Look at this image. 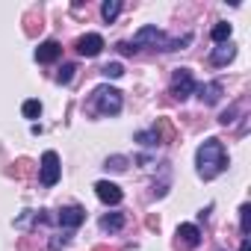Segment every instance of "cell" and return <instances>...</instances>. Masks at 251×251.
I'll list each match as a JSON object with an SVG mask.
<instances>
[{
    "label": "cell",
    "instance_id": "cell-1",
    "mask_svg": "<svg viewBox=\"0 0 251 251\" xmlns=\"http://www.w3.org/2000/svg\"><path fill=\"white\" fill-rule=\"evenodd\" d=\"M195 163H198V175L204 180H213L216 175H222L227 169V154H225V145L219 139H207L201 142L198 154H195Z\"/></svg>",
    "mask_w": 251,
    "mask_h": 251
},
{
    "label": "cell",
    "instance_id": "cell-2",
    "mask_svg": "<svg viewBox=\"0 0 251 251\" xmlns=\"http://www.w3.org/2000/svg\"><path fill=\"white\" fill-rule=\"evenodd\" d=\"M92 100H95V109H98L100 115H115V112H121V92L112 89V86H98L95 95H92Z\"/></svg>",
    "mask_w": 251,
    "mask_h": 251
},
{
    "label": "cell",
    "instance_id": "cell-3",
    "mask_svg": "<svg viewBox=\"0 0 251 251\" xmlns=\"http://www.w3.org/2000/svg\"><path fill=\"white\" fill-rule=\"evenodd\" d=\"M192 92H195V77H192V71H189V68H175V74H172V95H175L177 100H186Z\"/></svg>",
    "mask_w": 251,
    "mask_h": 251
},
{
    "label": "cell",
    "instance_id": "cell-4",
    "mask_svg": "<svg viewBox=\"0 0 251 251\" xmlns=\"http://www.w3.org/2000/svg\"><path fill=\"white\" fill-rule=\"evenodd\" d=\"M139 45H160V50H172V39H166L157 27H142L136 36H133V48H139Z\"/></svg>",
    "mask_w": 251,
    "mask_h": 251
},
{
    "label": "cell",
    "instance_id": "cell-5",
    "mask_svg": "<svg viewBox=\"0 0 251 251\" xmlns=\"http://www.w3.org/2000/svg\"><path fill=\"white\" fill-rule=\"evenodd\" d=\"M39 177H42L45 186H53V183L59 180V157H56V151H45V157H42V169H39Z\"/></svg>",
    "mask_w": 251,
    "mask_h": 251
},
{
    "label": "cell",
    "instance_id": "cell-6",
    "mask_svg": "<svg viewBox=\"0 0 251 251\" xmlns=\"http://www.w3.org/2000/svg\"><path fill=\"white\" fill-rule=\"evenodd\" d=\"M74 50H77L80 56H98V53L103 50V39H100L98 33H86V36H80V39L74 42Z\"/></svg>",
    "mask_w": 251,
    "mask_h": 251
},
{
    "label": "cell",
    "instance_id": "cell-7",
    "mask_svg": "<svg viewBox=\"0 0 251 251\" xmlns=\"http://www.w3.org/2000/svg\"><path fill=\"white\" fill-rule=\"evenodd\" d=\"M95 192H98V198H100L103 204H112V207L121 204V198H124L121 189H118L115 183H109V180H98V183H95Z\"/></svg>",
    "mask_w": 251,
    "mask_h": 251
},
{
    "label": "cell",
    "instance_id": "cell-8",
    "mask_svg": "<svg viewBox=\"0 0 251 251\" xmlns=\"http://www.w3.org/2000/svg\"><path fill=\"white\" fill-rule=\"evenodd\" d=\"M83 219H86V210H83V207H62L59 216H56V222H59L62 227H80Z\"/></svg>",
    "mask_w": 251,
    "mask_h": 251
},
{
    "label": "cell",
    "instance_id": "cell-9",
    "mask_svg": "<svg viewBox=\"0 0 251 251\" xmlns=\"http://www.w3.org/2000/svg\"><path fill=\"white\" fill-rule=\"evenodd\" d=\"M59 56H62V45H59V42H42V45L36 48V59L45 62V65H48V62H56Z\"/></svg>",
    "mask_w": 251,
    "mask_h": 251
},
{
    "label": "cell",
    "instance_id": "cell-10",
    "mask_svg": "<svg viewBox=\"0 0 251 251\" xmlns=\"http://www.w3.org/2000/svg\"><path fill=\"white\" fill-rule=\"evenodd\" d=\"M177 239H180L183 248H198L201 245V230L195 225H180L177 227Z\"/></svg>",
    "mask_w": 251,
    "mask_h": 251
},
{
    "label": "cell",
    "instance_id": "cell-11",
    "mask_svg": "<svg viewBox=\"0 0 251 251\" xmlns=\"http://www.w3.org/2000/svg\"><path fill=\"white\" fill-rule=\"evenodd\" d=\"M154 133H157V142H160V145H169V142H175V127H172V121H169V118H157V124H154Z\"/></svg>",
    "mask_w": 251,
    "mask_h": 251
},
{
    "label": "cell",
    "instance_id": "cell-12",
    "mask_svg": "<svg viewBox=\"0 0 251 251\" xmlns=\"http://www.w3.org/2000/svg\"><path fill=\"white\" fill-rule=\"evenodd\" d=\"M198 98H201V103H207V106L219 103V98H222V83H207V86H201V89H198Z\"/></svg>",
    "mask_w": 251,
    "mask_h": 251
},
{
    "label": "cell",
    "instance_id": "cell-13",
    "mask_svg": "<svg viewBox=\"0 0 251 251\" xmlns=\"http://www.w3.org/2000/svg\"><path fill=\"white\" fill-rule=\"evenodd\" d=\"M42 30H45L42 12H27V18H24V33H27V36H39Z\"/></svg>",
    "mask_w": 251,
    "mask_h": 251
},
{
    "label": "cell",
    "instance_id": "cell-14",
    "mask_svg": "<svg viewBox=\"0 0 251 251\" xmlns=\"http://www.w3.org/2000/svg\"><path fill=\"white\" fill-rule=\"evenodd\" d=\"M233 56H236V48H233V45H219V48L213 50L210 62H213V65H227Z\"/></svg>",
    "mask_w": 251,
    "mask_h": 251
},
{
    "label": "cell",
    "instance_id": "cell-15",
    "mask_svg": "<svg viewBox=\"0 0 251 251\" xmlns=\"http://www.w3.org/2000/svg\"><path fill=\"white\" fill-rule=\"evenodd\" d=\"M118 12H121V0H103L100 3V15H103L106 24H112L118 18Z\"/></svg>",
    "mask_w": 251,
    "mask_h": 251
},
{
    "label": "cell",
    "instance_id": "cell-16",
    "mask_svg": "<svg viewBox=\"0 0 251 251\" xmlns=\"http://www.w3.org/2000/svg\"><path fill=\"white\" fill-rule=\"evenodd\" d=\"M124 227V216L121 213H106L100 219V230H121Z\"/></svg>",
    "mask_w": 251,
    "mask_h": 251
},
{
    "label": "cell",
    "instance_id": "cell-17",
    "mask_svg": "<svg viewBox=\"0 0 251 251\" xmlns=\"http://www.w3.org/2000/svg\"><path fill=\"white\" fill-rule=\"evenodd\" d=\"M227 39H230V24H227V21H219V24L213 27V42L227 45Z\"/></svg>",
    "mask_w": 251,
    "mask_h": 251
},
{
    "label": "cell",
    "instance_id": "cell-18",
    "mask_svg": "<svg viewBox=\"0 0 251 251\" xmlns=\"http://www.w3.org/2000/svg\"><path fill=\"white\" fill-rule=\"evenodd\" d=\"M239 230H242V236L251 233V204H242L239 207Z\"/></svg>",
    "mask_w": 251,
    "mask_h": 251
},
{
    "label": "cell",
    "instance_id": "cell-19",
    "mask_svg": "<svg viewBox=\"0 0 251 251\" xmlns=\"http://www.w3.org/2000/svg\"><path fill=\"white\" fill-rule=\"evenodd\" d=\"M100 74L115 80V77H121V74H124V65H121V62H106V65L100 68Z\"/></svg>",
    "mask_w": 251,
    "mask_h": 251
},
{
    "label": "cell",
    "instance_id": "cell-20",
    "mask_svg": "<svg viewBox=\"0 0 251 251\" xmlns=\"http://www.w3.org/2000/svg\"><path fill=\"white\" fill-rule=\"evenodd\" d=\"M106 169H109V172H124V169H127V157H118V154L109 157V160H106Z\"/></svg>",
    "mask_w": 251,
    "mask_h": 251
},
{
    "label": "cell",
    "instance_id": "cell-21",
    "mask_svg": "<svg viewBox=\"0 0 251 251\" xmlns=\"http://www.w3.org/2000/svg\"><path fill=\"white\" fill-rule=\"evenodd\" d=\"M24 115H27V118H39V115H42V103H39V100H27V103H24Z\"/></svg>",
    "mask_w": 251,
    "mask_h": 251
},
{
    "label": "cell",
    "instance_id": "cell-22",
    "mask_svg": "<svg viewBox=\"0 0 251 251\" xmlns=\"http://www.w3.org/2000/svg\"><path fill=\"white\" fill-rule=\"evenodd\" d=\"M74 71H77V68H74V65L68 62V65H62V68H59V74H56V80H59V83H71V77H74Z\"/></svg>",
    "mask_w": 251,
    "mask_h": 251
},
{
    "label": "cell",
    "instance_id": "cell-23",
    "mask_svg": "<svg viewBox=\"0 0 251 251\" xmlns=\"http://www.w3.org/2000/svg\"><path fill=\"white\" fill-rule=\"evenodd\" d=\"M136 142H142V145H160L154 130H142V133H136Z\"/></svg>",
    "mask_w": 251,
    "mask_h": 251
},
{
    "label": "cell",
    "instance_id": "cell-24",
    "mask_svg": "<svg viewBox=\"0 0 251 251\" xmlns=\"http://www.w3.org/2000/svg\"><path fill=\"white\" fill-rule=\"evenodd\" d=\"M30 172H33V163H30V160H18V163H15V175H21V177H27Z\"/></svg>",
    "mask_w": 251,
    "mask_h": 251
},
{
    "label": "cell",
    "instance_id": "cell-25",
    "mask_svg": "<svg viewBox=\"0 0 251 251\" xmlns=\"http://www.w3.org/2000/svg\"><path fill=\"white\" fill-rule=\"evenodd\" d=\"M233 115H236V106H230V109H225V112L219 115V124H225V127H227V124H233Z\"/></svg>",
    "mask_w": 251,
    "mask_h": 251
},
{
    "label": "cell",
    "instance_id": "cell-26",
    "mask_svg": "<svg viewBox=\"0 0 251 251\" xmlns=\"http://www.w3.org/2000/svg\"><path fill=\"white\" fill-rule=\"evenodd\" d=\"M62 245H68V236H53L50 239V251H59Z\"/></svg>",
    "mask_w": 251,
    "mask_h": 251
},
{
    "label": "cell",
    "instance_id": "cell-27",
    "mask_svg": "<svg viewBox=\"0 0 251 251\" xmlns=\"http://www.w3.org/2000/svg\"><path fill=\"white\" fill-rule=\"evenodd\" d=\"M115 48H118L121 53H127V56H130V53H136V48H133V45H127V42H118Z\"/></svg>",
    "mask_w": 251,
    "mask_h": 251
},
{
    "label": "cell",
    "instance_id": "cell-28",
    "mask_svg": "<svg viewBox=\"0 0 251 251\" xmlns=\"http://www.w3.org/2000/svg\"><path fill=\"white\" fill-rule=\"evenodd\" d=\"M148 227H151V230L160 227V219H157V216H148Z\"/></svg>",
    "mask_w": 251,
    "mask_h": 251
},
{
    "label": "cell",
    "instance_id": "cell-29",
    "mask_svg": "<svg viewBox=\"0 0 251 251\" xmlns=\"http://www.w3.org/2000/svg\"><path fill=\"white\" fill-rule=\"evenodd\" d=\"M239 251H251V239H248V236L242 239V245H239Z\"/></svg>",
    "mask_w": 251,
    "mask_h": 251
},
{
    "label": "cell",
    "instance_id": "cell-30",
    "mask_svg": "<svg viewBox=\"0 0 251 251\" xmlns=\"http://www.w3.org/2000/svg\"><path fill=\"white\" fill-rule=\"evenodd\" d=\"M92 251H118V248H112V245H95Z\"/></svg>",
    "mask_w": 251,
    "mask_h": 251
}]
</instances>
